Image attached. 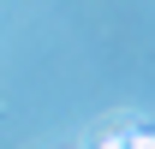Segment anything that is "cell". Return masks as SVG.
<instances>
[{"instance_id":"6da1fadb","label":"cell","mask_w":155,"mask_h":149,"mask_svg":"<svg viewBox=\"0 0 155 149\" xmlns=\"http://www.w3.org/2000/svg\"><path fill=\"white\" fill-rule=\"evenodd\" d=\"M125 149H155V137H149L143 125H137V131H125Z\"/></svg>"},{"instance_id":"7a4b0ae2","label":"cell","mask_w":155,"mask_h":149,"mask_svg":"<svg viewBox=\"0 0 155 149\" xmlns=\"http://www.w3.org/2000/svg\"><path fill=\"white\" fill-rule=\"evenodd\" d=\"M96 149H125V131H114V137H101Z\"/></svg>"}]
</instances>
